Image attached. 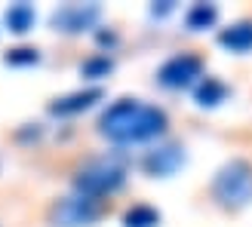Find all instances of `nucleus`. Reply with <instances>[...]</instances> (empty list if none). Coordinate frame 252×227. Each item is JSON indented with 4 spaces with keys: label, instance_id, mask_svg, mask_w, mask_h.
<instances>
[{
    "label": "nucleus",
    "instance_id": "obj_1",
    "mask_svg": "<svg viewBox=\"0 0 252 227\" xmlns=\"http://www.w3.org/2000/svg\"><path fill=\"white\" fill-rule=\"evenodd\" d=\"M166 126L169 120L157 105H145L138 98H120L117 105H111L102 114L98 132L114 144H138L163 135Z\"/></svg>",
    "mask_w": 252,
    "mask_h": 227
},
{
    "label": "nucleus",
    "instance_id": "obj_2",
    "mask_svg": "<svg viewBox=\"0 0 252 227\" xmlns=\"http://www.w3.org/2000/svg\"><path fill=\"white\" fill-rule=\"evenodd\" d=\"M126 172H129V157L123 150H111V154L93 157L74 175V191L90 197V199H102L108 194H114L123 187Z\"/></svg>",
    "mask_w": 252,
    "mask_h": 227
},
{
    "label": "nucleus",
    "instance_id": "obj_3",
    "mask_svg": "<svg viewBox=\"0 0 252 227\" xmlns=\"http://www.w3.org/2000/svg\"><path fill=\"white\" fill-rule=\"evenodd\" d=\"M212 194L224 209H243L252 203V163L249 160H231L216 172Z\"/></svg>",
    "mask_w": 252,
    "mask_h": 227
},
{
    "label": "nucleus",
    "instance_id": "obj_4",
    "mask_svg": "<svg viewBox=\"0 0 252 227\" xmlns=\"http://www.w3.org/2000/svg\"><path fill=\"white\" fill-rule=\"evenodd\" d=\"M203 80V58L194 53H179L157 68V83L163 89H188Z\"/></svg>",
    "mask_w": 252,
    "mask_h": 227
},
{
    "label": "nucleus",
    "instance_id": "obj_5",
    "mask_svg": "<svg viewBox=\"0 0 252 227\" xmlns=\"http://www.w3.org/2000/svg\"><path fill=\"white\" fill-rule=\"evenodd\" d=\"M102 215V206H98V199H90L83 194H74V197H65L59 199L49 212V221L53 227H90L98 221Z\"/></svg>",
    "mask_w": 252,
    "mask_h": 227
},
{
    "label": "nucleus",
    "instance_id": "obj_6",
    "mask_svg": "<svg viewBox=\"0 0 252 227\" xmlns=\"http://www.w3.org/2000/svg\"><path fill=\"white\" fill-rule=\"evenodd\" d=\"M98 16H102V6L98 3H65L53 12L49 25L62 34H80L86 28H93L98 22Z\"/></svg>",
    "mask_w": 252,
    "mask_h": 227
},
{
    "label": "nucleus",
    "instance_id": "obj_7",
    "mask_svg": "<svg viewBox=\"0 0 252 227\" xmlns=\"http://www.w3.org/2000/svg\"><path fill=\"white\" fill-rule=\"evenodd\" d=\"M142 166L151 178H169V175H175L185 166V147L182 144H160L145 154Z\"/></svg>",
    "mask_w": 252,
    "mask_h": 227
},
{
    "label": "nucleus",
    "instance_id": "obj_8",
    "mask_svg": "<svg viewBox=\"0 0 252 227\" xmlns=\"http://www.w3.org/2000/svg\"><path fill=\"white\" fill-rule=\"evenodd\" d=\"M102 98H105V89H102V86L77 89V92H71V95H62V98H56V102L49 105V114H53V117H74V114H83V111H90L95 102H102Z\"/></svg>",
    "mask_w": 252,
    "mask_h": 227
},
{
    "label": "nucleus",
    "instance_id": "obj_9",
    "mask_svg": "<svg viewBox=\"0 0 252 227\" xmlns=\"http://www.w3.org/2000/svg\"><path fill=\"white\" fill-rule=\"evenodd\" d=\"M219 43L231 53H249L252 49V22H234L219 34Z\"/></svg>",
    "mask_w": 252,
    "mask_h": 227
},
{
    "label": "nucleus",
    "instance_id": "obj_10",
    "mask_svg": "<svg viewBox=\"0 0 252 227\" xmlns=\"http://www.w3.org/2000/svg\"><path fill=\"white\" fill-rule=\"evenodd\" d=\"M228 95H231V89H228L221 80L203 77V80L197 83V89H194V102H197L200 108H219L221 102H228Z\"/></svg>",
    "mask_w": 252,
    "mask_h": 227
},
{
    "label": "nucleus",
    "instance_id": "obj_11",
    "mask_svg": "<svg viewBox=\"0 0 252 227\" xmlns=\"http://www.w3.org/2000/svg\"><path fill=\"white\" fill-rule=\"evenodd\" d=\"M6 28L12 31V34H28L31 28H34V6L31 3H16V6H9L6 9Z\"/></svg>",
    "mask_w": 252,
    "mask_h": 227
},
{
    "label": "nucleus",
    "instance_id": "obj_12",
    "mask_svg": "<svg viewBox=\"0 0 252 227\" xmlns=\"http://www.w3.org/2000/svg\"><path fill=\"white\" fill-rule=\"evenodd\" d=\"M219 19V6H212V3H194L191 9H188V16H185V25L191 31H206L212 28Z\"/></svg>",
    "mask_w": 252,
    "mask_h": 227
},
{
    "label": "nucleus",
    "instance_id": "obj_13",
    "mask_svg": "<svg viewBox=\"0 0 252 227\" xmlns=\"http://www.w3.org/2000/svg\"><path fill=\"white\" fill-rule=\"evenodd\" d=\"M157 224H160V212L148 203L126 209V215H123V227H157Z\"/></svg>",
    "mask_w": 252,
    "mask_h": 227
},
{
    "label": "nucleus",
    "instance_id": "obj_14",
    "mask_svg": "<svg viewBox=\"0 0 252 227\" xmlns=\"http://www.w3.org/2000/svg\"><path fill=\"white\" fill-rule=\"evenodd\" d=\"M111 71H114V58H108V56H90L80 65V74L86 80H102V77H108Z\"/></svg>",
    "mask_w": 252,
    "mask_h": 227
},
{
    "label": "nucleus",
    "instance_id": "obj_15",
    "mask_svg": "<svg viewBox=\"0 0 252 227\" xmlns=\"http://www.w3.org/2000/svg\"><path fill=\"white\" fill-rule=\"evenodd\" d=\"M3 61L9 68H28V65H37V61H40V53H37L34 46H19V49H9L3 56Z\"/></svg>",
    "mask_w": 252,
    "mask_h": 227
},
{
    "label": "nucleus",
    "instance_id": "obj_16",
    "mask_svg": "<svg viewBox=\"0 0 252 227\" xmlns=\"http://www.w3.org/2000/svg\"><path fill=\"white\" fill-rule=\"evenodd\" d=\"M169 9H172V3H169V0H166V3H160V6H154V9H151V12H154V16H166Z\"/></svg>",
    "mask_w": 252,
    "mask_h": 227
},
{
    "label": "nucleus",
    "instance_id": "obj_17",
    "mask_svg": "<svg viewBox=\"0 0 252 227\" xmlns=\"http://www.w3.org/2000/svg\"><path fill=\"white\" fill-rule=\"evenodd\" d=\"M114 40H117V37H114V34H105V31H102V34H98V43H114Z\"/></svg>",
    "mask_w": 252,
    "mask_h": 227
}]
</instances>
